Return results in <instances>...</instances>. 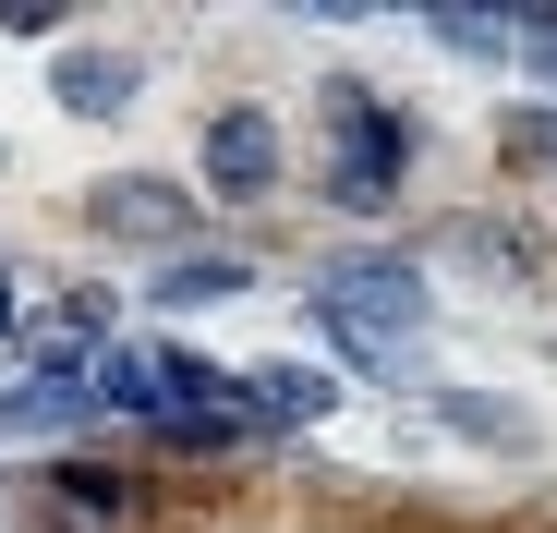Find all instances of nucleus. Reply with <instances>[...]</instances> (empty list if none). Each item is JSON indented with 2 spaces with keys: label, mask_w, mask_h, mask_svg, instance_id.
Listing matches in <instances>:
<instances>
[{
  "label": "nucleus",
  "mask_w": 557,
  "mask_h": 533,
  "mask_svg": "<svg viewBox=\"0 0 557 533\" xmlns=\"http://www.w3.org/2000/svg\"><path fill=\"white\" fill-rule=\"evenodd\" d=\"M98 219H110L122 243H182V219H195V207H182V183H158V170H122V183L98 195Z\"/></svg>",
  "instance_id": "20e7f679"
},
{
  "label": "nucleus",
  "mask_w": 557,
  "mask_h": 533,
  "mask_svg": "<svg viewBox=\"0 0 557 533\" xmlns=\"http://www.w3.org/2000/svg\"><path fill=\"white\" fill-rule=\"evenodd\" d=\"M243 400H255V412H278V424H315V412H327V400H339V388H327V376H315V364H267V376H255V388H243Z\"/></svg>",
  "instance_id": "0eeeda50"
},
{
  "label": "nucleus",
  "mask_w": 557,
  "mask_h": 533,
  "mask_svg": "<svg viewBox=\"0 0 557 533\" xmlns=\"http://www.w3.org/2000/svg\"><path fill=\"white\" fill-rule=\"evenodd\" d=\"M243 280H255L243 255H170V303H231Z\"/></svg>",
  "instance_id": "6e6552de"
},
{
  "label": "nucleus",
  "mask_w": 557,
  "mask_h": 533,
  "mask_svg": "<svg viewBox=\"0 0 557 533\" xmlns=\"http://www.w3.org/2000/svg\"><path fill=\"white\" fill-rule=\"evenodd\" d=\"M61 98L73 110H122L134 98V61L122 49H61Z\"/></svg>",
  "instance_id": "423d86ee"
},
{
  "label": "nucleus",
  "mask_w": 557,
  "mask_h": 533,
  "mask_svg": "<svg viewBox=\"0 0 557 533\" xmlns=\"http://www.w3.org/2000/svg\"><path fill=\"white\" fill-rule=\"evenodd\" d=\"M0 327H13V292H0Z\"/></svg>",
  "instance_id": "9d476101"
},
{
  "label": "nucleus",
  "mask_w": 557,
  "mask_h": 533,
  "mask_svg": "<svg viewBox=\"0 0 557 533\" xmlns=\"http://www.w3.org/2000/svg\"><path fill=\"white\" fill-rule=\"evenodd\" d=\"M49 521L61 533H134L146 521V485L110 473V461H49Z\"/></svg>",
  "instance_id": "f257e3e1"
},
{
  "label": "nucleus",
  "mask_w": 557,
  "mask_h": 533,
  "mask_svg": "<svg viewBox=\"0 0 557 533\" xmlns=\"http://www.w3.org/2000/svg\"><path fill=\"white\" fill-rule=\"evenodd\" d=\"M327 315L412 339V327H424V292H412V266H327Z\"/></svg>",
  "instance_id": "f03ea898"
},
{
  "label": "nucleus",
  "mask_w": 557,
  "mask_h": 533,
  "mask_svg": "<svg viewBox=\"0 0 557 533\" xmlns=\"http://www.w3.org/2000/svg\"><path fill=\"white\" fill-rule=\"evenodd\" d=\"M207 183L219 195H267L278 183V122L267 110H207Z\"/></svg>",
  "instance_id": "7ed1b4c3"
},
{
  "label": "nucleus",
  "mask_w": 557,
  "mask_h": 533,
  "mask_svg": "<svg viewBox=\"0 0 557 533\" xmlns=\"http://www.w3.org/2000/svg\"><path fill=\"white\" fill-rule=\"evenodd\" d=\"M61 25V0H0V37H49Z\"/></svg>",
  "instance_id": "1a4fd4ad"
},
{
  "label": "nucleus",
  "mask_w": 557,
  "mask_h": 533,
  "mask_svg": "<svg viewBox=\"0 0 557 533\" xmlns=\"http://www.w3.org/2000/svg\"><path fill=\"white\" fill-rule=\"evenodd\" d=\"M98 400H122V412H170V351H98V376H85Z\"/></svg>",
  "instance_id": "39448f33"
}]
</instances>
